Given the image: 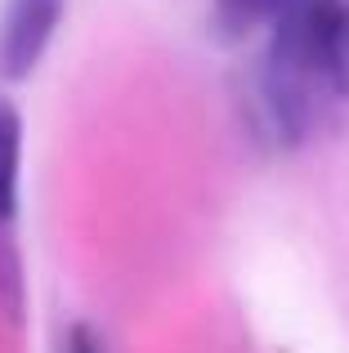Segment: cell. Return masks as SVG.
<instances>
[{"mask_svg":"<svg viewBox=\"0 0 349 353\" xmlns=\"http://www.w3.org/2000/svg\"><path fill=\"white\" fill-rule=\"evenodd\" d=\"M246 117L273 148H300L349 117V0H287L246 72Z\"/></svg>","mask_w":349,"mask_h":353,"instance_id":"cell-1","label":"cell"},{"mask_svg":"<svg viewBox=\"0 0 349 353\" xmlns=\"http://www.w3.org/2000/svg\"><path fill=\"white\" fill-rule=\"evenodd\" d=\"M68 0H5L0 9V81H27L45 59Z\"/></svg>","mask_w":349,"mask_h":353,"instance_id":"cell-2","label":"cell"},{"mask_svg":"<svg viewBox=\"0 0 349 353\" xmlns=\"http://www.w3.org/2000/svg\"><path fill=\"white\" fill-rule=\"evenodd\" d=\"M18 157H23V121L9 103H0V224L14 219L18 206Z\"/></svg>","mask_w":349,"mask_h":353,"instance_id":"cell-3","label":"cell"},{"mask_svg":"<svg viewBox=\"0 0 349 353\" xmlns=\"http://www.w3.org/2000/svg\"><path fill=\"white\" fill-rule=\"evenodd\" d=\"M282 5L287 0H210V14H215L219 36L237 41V36H251L255 27H269Z\"/></svg>","mask_w":349,"mask_h":353,"instance_id":"cell-4","label":"cell"},{"mask_svg":"<svg viewBox=\"0 0 349 353\" xmlns=\"http://www.w3.org/2000/svg\"><path fill=\"white\" fill-rule=\"evenodd\" d=\"M63 353H103V340L94 336V327L77 322V327H68V336H63Z\"/></svg>","mask_w":349,"mask_h":353,"instance_id":"cell-5","label":"cell"}]
</instances>
